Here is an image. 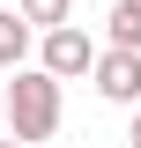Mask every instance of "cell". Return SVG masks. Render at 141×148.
Segmentation results:
<instances>
[{
    "instance_id": "obj_7",
    "label": "cell",
    "mask_w": 141,
    "mask_h": 148,
    "mask_svg": "<svg viewBox=\"0 0 141 148\" xmlns=\"http://www.w3.org/2000/svg\"><path fill=\"white\" fill-rule=\"evenodd\" d=\"M126 141H134V148H141V104H134V133H126Z\"/></svg>"
},
{
    "instance_id": "obj_3",
    "label": "cell",
    "mask_w": 141,
    "mask_h": 148,
    "mask_svg": "<svg viewBox=\"0 0 141 148\" xmlns=\"http://www.w3.org/2000/svg\"><path fill=\"white\" fill-rule=\"evenodd\" d=\"M37 67L59 74V82H67V74H89L97 67V37L74 30V22H59V30H45V45H37Z\"/></svg>"
},
{
    "instance_id": "obj_4",
    "label": "cell",
    "mask_w": 141,
    "mask_h": 148,
    "mask_svg": "<svg viewBox=\"0 0 141 148\" xmlns=\"http://www.w3.org/2000/svg\"><path fill=\"white\" fill-rule=\"evenodd\" d=\"M22 59H30V22L15 8H0V74H15Z\"/></svg>"
},
{
    "instance_id": "obj_5",
    "label": "cell",
    "mask_w": 141,
    "mask_h": 148,
    "mask_svg": "<svg viewBox=\"0 0 141 148\" xmlns=\"http://www.w3.org/2000/svg\"><path fill=\"white\" fill-rule=\"evenodd\" d=\"M104 37H111V45H134V52H141V0H111V15H104Z\"/></svg>"
},
{
    "instance_id": "obj_1",
    "label": "cell",
    "mask_w": 141,
    "mask_h": 148,
    "mask_svg": "<svg viewBox=\"0 0 141 148\" xmlns=\"http://www.w3.org/2000/svg\"><path fill=\"white\" fill-rule=\"evenodd\" d=\"M8 133H15L22 148L59 133V74H45V67H15V82H8Z\"/></svg>"
},
{
    "instance_id": "obj_6",
    "label": "cell",
    "mask_w": 141,
    "mask_h": 148,
    "mask_svg": "<svg viewBox=\"0 0 141 148\" xmlns=\"http://www.w3.org/2000/svg\"><path fill=\"white\" fill-rule=\"evenodd\" d=\"M15 15L30 30H59V22H74V0H15Z\"/></svg>"
},
{
    "instance_id": "obj_2",
    "label": "cell",
    "mask_w": 141,
    "mask_h": 148,
    "mask_svg": "<svg viewBox=\"0 0 141 148\" xmlns=\"http://www.w3.org/2000/svg\"><path fill=\"white\" fill-rule=\"evenodd\" d=\"M89 82H97L104 104H126V111H134L141 104V52H134V45H104L97 67H89Z\"/></svg>"
},
{
    "instance_id": "obj_9",
    "label": "cell",
    "mask_w": 141,
    "mask_h": 148,
    "mask_svg": "<svg viewBox=\"0 0 141 148\" xmlns=\"http://www.w3.org/2000/svg\"><path fill=\"white\" fill-rule=\"evenodd\" d=\"M0 148H22V141H15V133H0Z\"/></svg>"
},
{
    "instance_id": "obj_8",
    "label": "cell",
    "mask_w": 141,
    "mask_h": 148,
    "mask_svg": "<svg viewBox=\"0 0 141 148\" xmlns=\"http://www.w3.org/2000/svg\"><path fill=\"white\" fill-rule=\"evenodd\" d=\"M0 133H8V89H0Z\"/></svg>"
}]
</instances>
